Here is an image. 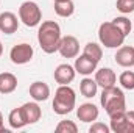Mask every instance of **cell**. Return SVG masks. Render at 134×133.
Segmentation results:
<instances>
[{
	"instance_id": "2e32d148",
	"label": "cell",
	"mask_w": 134,
	"mask_h": 133,
	"mask_svg": "<svg viewBox=\"0 0 134 133\" xmlns=\"http://www.w3.org/2000/svg\"><path fill=\"white\" fill-rule=\"evenodd\" d=\"M30 96L36 102H44V100L48 99V96H50V88L44 81H34L30 86Z\"/></svg>"
},
{
	"instance_id": "d4e9b609",
	"label": "cell",
	"mask_w": 134,
	"mask_h": 133,
	"mask_svg": "<svg viewBox=\"0 0 134 133\" xmlns=\"http://www.w3.org/2000/svg\"><path fill=\"white\" fill-rule=\"evenodd\" d=\"M125 133H134V111H125Z\"/></svg>"
},
{
	"instance_id": "ffe728a7",
	"label": "cell",
	"mask_w": 134,
	"mask_h": 133,
	"mask_svg": "<svg viewBox=\"0 0 134 133\" xmlns=\"http://www.w3.org/2000/svg\"><path fill=\"white\" fill-rule=\"evenodd\" d=\"M83 55H86V57H89L91 60H94V61H100L101 57H103V50H101V47L98 44H95V42H87L86 44V47H84V50H83Z\"/></svg>"
},
{
	"instance_id": "44dd1931",
	"label": "cell",
	"mask_w": 134,
	"mask_h": 133,
	"mask_svg": "<svg viewBox=\"0 0 134 133\" xmlns=\"http://www.w3.org/2000/svg\"><path fill=\"white\" fill-rule=\"evenodd\" d=\"M119 83L122 85V88L125 89H134V72L133 70H125L120 74L119 77Z\"/></svg>"
},
{
	"instance_id": "4fadbf2b",
	"label": "cell",
	"mask_w": 134,
	"mask_h": 133,
	"mask_svg": "<svg viewBox=\"0 0 134 133\" xmlns=\"http://www.w3.org/2000/svg\"><path fill=\"white\" fill-rule=\"evenodd\" d=\"M76 116H78V119L81 122H86V124L87 122H94L98 117V108L94 103H83L76 110Z\"/></svg>"
},
{
	"instance_id": "30bf717a",
	"label": "cell",
	"mask_w": 134,
	"mask_h": 133,
	"mask_svg": "<svg viewBox=\"0 0 134 133\" xmlns=\"http://www.w3.org/2000/svg\"><path fill=\"white\" fill-rule=\"evenodd\" d=\"M115 63L122 67H133L134 66V47L131 45H120L115 53Z\"/></svg>"
},
{
	"instance_id": "ac0fdd59",
	"label": "cell",
	"mask_w": 134,
	"mask_h": 133,
	"mask_svg": "<svg viewBox=\"0 0 134 133\" xmlns=\"http://www.w3.org/2000/svg\"><path fill=\"white\" fill-rule=\"evenodd\" d=\"M97 89H98V85H97V81L95 80H92V78H83L81 80V83H80V91H81V94L84 96V97H87V99H91V97H94L95 94H97Z\"/></svg>"
},
{
	"instance_id": "277c9868",
	"label": "cell",
	"mask_w": 134,
	"mask_h": 133,
	"mask_svg": "<svg viewBox=\"0 0 134 133\" xmlns=\"http://www.w3.org/2000/svg\"><path fill=\"white\" fill-rule=\"evenodd\" d=\"M125 34L123 32L114 24V22H103L98 28V39L100 42L108 47V49H117L123 44L125 41Z\"/></svg>"
},
{
	"instance_id": "83f0119b",
	"label": "cell",
	"mask_w": 134,
	"mask_h": 133,
	"mask_svg": "<svg viewBox=\"0 0 134 133\" xmlns=\"http://www.w3.org/2000/svg\"><path fill=\"white\" fill-rule=\"evenodd\" d=\"M2 53H3V45H2V42H0V57H2Z\"/></svg>"
},
{
	"instance_id": "5b68a950",
	"label": "cell",
	"mask_w": 134,
	"mask_h": 133,
	"mask_svg": "<svg viewBox=\"0 0 134 133\" xmlns=\"http://www.w3.org/2000/svg\"><path fill=\"white\" fill-rule=\"evenodd\" d=\"M19 19L27 25V27H36L41 19H42V13L41 8L34 3L33 0L24 2L19 8Z\"/></svg>"
},
{
	"instance_id": "9a60e30c",
	"label": "cell",
	"mask_w": 134,
	"mask_h": 133,
	"mask_svg": "<svg viewBox=\"0 0 134 133\" xmlns=\"http://www.w3.org/2000/svg\"><path fill=\"white\" fill-rule=\"evenodd\" d=\"M17 88V77L11 72H2L0 74V93L2 94H11Z\"/></svg>"
},
{
	"instance_id": "d6986e66",
	"label": "cell",
	"mask_w": 134,
	"mask_h": 133,
	"mask_svg": "<svg viewBox=\"0 0 134 133\" xmlns=\"http://www.w3.org/2000/svg\"><path fill=\"white\" fill-rule=\"evenodd\" d=\"M8 122H9V125H11L13 129H22V127L27 125V122H25V119H24V114H22V111H20V106H19V108H14V110L9 113Z\"/></svg>"
},
{
	"instance_id": "52a82bcc",
	"label": "cell",
	"mask_w": 134,
	"mask_h": 133,
	"mask_svg": "<svg viewBox=\"0 0 134 133\" xmlns=\"http://www.w3.org/2000/svg\"><path fill=\"white\" fill-rule=\"evenodd\" d=\"M58 52L64 57V58H75L80 52V42L75 36H64L61 38V42H59V49Z\"/></svg>"
},
{
	"instance_id": "3957f363",
	"label": "cell",
	"mask_w": 134,
	"mask_h": 133,
	"mask_svg": "<svg viewBox=\"0 0 134 133\" xmlns=\"http://www.w3.org/2000/svg\"><path fill=\"white\" fill-rule=\"evenodd\" d=\"M76 103V96L75 91L69 86V85H61L56 93H55V99H53V111L56 114H67L75 108Z\"/></svg>"
},
{
	"instance_id": "603a6c76",
	"label": "cell",
	"mask_w": 134,
	"mask_h": 133,
	"mask_svg": "<svg viewBox=\"0 0 134 133\" xmlns=\"http://www.w3.org/2000/svg\"><path fill=\"white\" fill-rule=\"evenodd\" d=\"M56 132L58 133H76L78 127L73 121H61L56 125Z\"/></svg>"
},
{
	"instance_id": "f1b7e54d",
	"label": "cell",
	"mask_w": 134,
	"mask_h": 133,
	"mask_svg": "<svg viewBox=\"0 0 134 133\" xmlns=\"http://www.w3.org/2000/svg\"><path fill=\"white\" fill-rule=\"evenodd\" d=\"M55 2H61V0H55Z\"/></svg>"
},
{
	"instance_id": "7a4b0ae2",
	"label": "cell",
	"mask_w": 134,
	"mask_h": 133,
	"mask_svg": "<svg viewBox=\"0 0 134 133\" xmlns=\"http://www.w3.org/2000/svg\"><path fill=\"white\" fill-rule=\"evenodd\" d=\"M101 106L104 108V111L108 113V116L122 113L126 110V100L125 94L120 88L117 86H111V88H104L101 93Z\"/></svg>"
},
{
	"instance_id": "5bb4252c",
	"label": "cell",
	"mask_w": 134,
	"mask_h": 133,
	"mask_svg": "<svg viewBox=\"0 0 134 133\" xmlns=\"http://www.w3.org/2000/svg\"><path fill=\"white\" fill-rule=\"evenodd\" d=\"M97 61H94V60H91L89 57H86V55H80L76 60H75V70L78 72V74H81V75H91L94 70H97Z\"/></svg>"
},
{
	"instance_id": "8992f818",
	"label": "cell",
	"mask_w": 134,
	"mask_h": 133,
	"mask_svg": "<svg viewBox=\"0 0 134 133\" xmlns=\"http://www.w3.org/2000/svg\"><path fill=\"white\" fill-rule=\"evenodd\" d=\"M9 58L14 64H25V63L31 61V58H33V47L30 44H25V42L17 44L11 49Z\"/></svg>"
},
{
	"instance_id": "cb8c5ba5",
	"label": "cell",
	"mask_w": 134,
	"mask_h": 133,
	"mask_svg": "<svg viewBox=\"0 0 134 133\" xmlns=\"http://www.w3.org/2000/svg\"><path fill=\"white\" fill-rule=\"evenodd\" d=\"M117 9L123 14H130L134 11V0H117Z\"/></svg>"
},
{
	"instance_id": "8fae6325",
	"label": "cell",
	"mask_w": 134,
	"mask_h": 133,
	"mask_svg": "<svg viewBox=\"0 0 134 133\" xmlns=\"http://www.w3.org/2000/svg\"><path fill=\"white\" fill-rule=\"evenodd\" d=\"M20 111H22V114H24V119H25L27 125H28V124H34V122H37V121L41 119V116H42L41 106H39L36 102L24 103V105L20 106Z\"/></svg>"
},
{
	"instance_id": "e0dca14e",
	"label": "cell",
	"mask_w": 134,
	"mask_h": 133,
	"mask_svg": "<svg viewBox=\"0 0 134 133\" xmlns=\"http://www.w3.org/2000/svg\"><path fill=\"white\" fill-rule=\"evenodd\" d=\"M75 11V5L72 0H61L55 2V13L59 17H70Z\"/></svg>"
},
{
	"instance_id": "ba28073f",
	"label": "cell",
	"mask_w": 134,
	"mask_h": 133,
	"mask_svg": "<svg viewBox=\"0 0 134 133\" xmlns=\"http://www.w3.org/2000/svg\"><path fill=\"white\" fill-rule=\"evenodd\" d=\"M19 28L17 16L11 11H5L0 14V32L5 34H13Z\"/></svg>"
},
{
	"instance_id": "7402d4cb",
	"label": "cell",
	"mask_w": 134,
	"mask_h": 133,
	"mask_svg": "<svg viewBox=\"0 0 134 133\" xmlns=\"http://www.w3.org/2000/svg\"><path fill=\"white\" fill-rule=\"evenodd\" d=\"M122 32H123V34L125 36H128V34L131 33V28H133V24H131V21L130 19H126V17H115L114 21H112Z\"/></svg>"
},
{
	"instance_id": "7c38bea8",
	"label": "cell",
	"mask_w": 134,
	"mask_h": 133,
	"mask_svg": "<svg viewBox=\"0 0 134 133\" xmlns=\"http://www.w3.org/2000/svg\"><path fill=\"white\" fill-rule=\"evenodd\" d=\"M75 74H76V70H75L73 66H70V64H59L55 69V80L59 85H69V83L73 81Z\"/></svg>"
},
{
	"instance_id": "484cf974",
	"label": "cell",
	"mask_w": 134,
	"mask_h": 133,
	"mask_svg": "<svg viewBox=\"0 0 134 133\" xmlns=\"http://www.w3.org/2000/svg\"><path fill=\"white\" fill-rule=\"evenodd\" d=\"M111 130V127H108L106 124H103V122H95V124H92V127L89 129V133H109Z\"/></svg>"
},
{
	"instance_id": "4316f807",
	"label": "cell",
	"mask_w": 134,
	"mask_h": 133,
	"mask_svg": "<svg viewBox=\"0 0 134 133\" xmlns=\"http://www.w3.org/2000/svg\"><path fill=\"white\" fill-rule=\"evenodd\" d=\"M0 132H5V133H6L5 127H3V116H2V113H0Z\"/></svg>"
},
{
	"instance_id": "6da1fadb",
	"label": "cell",
	"mask_w": 134,
	"mask_h": 133,
	"mask_svg": "<svg viewBox=\"0 0 134 133\" xmlns=\"http://www.w3.org/2000/svg\"><path fill=\"white\" fill-rule=\"evenodd\" d=\"M61 38H63L61 36V28L55 21H45L39 27L37 41H39L41 49L45 53H55L59 49Z\"/></svg>"
},
{
	"instance_id": "9c48e42d",
	"label": "cell",
	"mask_w": 134,
	"mask_h": 133,
	"mask_svg": "<svg viewBox=\"0 0 134 133\" xmlns=\"http://www.w3.org/2000/svg\"><path fill=\"white\" fill-rule=\"evenodd\" d=\"M95 81L97 85L101 86L103 89L104 88H111V86H115V81H117V75L112 69L109 67H101L95 72Z\"/></svg>"
}]
</instances>
